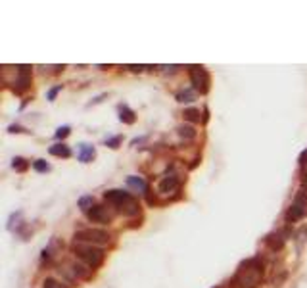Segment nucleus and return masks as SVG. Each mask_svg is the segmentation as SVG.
<instances>
[{
	"label": "nucleus",
	"mask_w": 307,
	"mask_h": 288,
	"mask_svg": "<svg viewBox=\"0 0 307 288\" xmlns=\"http://www.w3.org/2000/svg\"><path fill=\"white\" fill-rule=\"evenodd\" d=\"M263 275H265V263L259 255L250 257L246 261H242L236 269L233 277V287L235 288H259L263 283Z\"/></svg>",
	"instance_id": "obj_1"
},
{
	"label": "nucleus",
	"mask_w": 307,
	"mask_h": 288,
	"mask_svg": "<svg viewBox=\"0 0 307 288\" xmlns=\"http://www.w3.org/2000/svg\"><path fill=\"white\" fill-rule=\"evenodd\" d=\"M104 200L111 208H115V212H119V214H123L127 217H135L140 214V204L131 192L119 190V188H111V190L104 192Z\"/></svg>",
	"instance_id": "obj_2"
},
{
	"label": "nucleus",
	"mask_w": 307,
	"mask_h": 288,
	"mask_svg": "<svg viewBox=\"0 0 307 288\" xmlns=\"http://www.w3.org/2000/svg\"><path fill=\"white\" fill-rule=\"evenodd\" d=\"M71 252L75 253V257H79L87 267H91L92 271L100 269L104 259H106V252L100 246H92V244H83V242H73Z\"/></svg>",
	"instance_id": "obj_3"
},
{
	"label": "nucleus",
	"mask_w": 307,
	"mask_h": 288,
	"mask_svg": "<svg viewBox=\"0 0 307 288\" xmlns=\"http://www.w3.org/2000/svg\"><path fill=\"white\" fill-rule=\"evenodd\" d=\"M306 216H307V186H302V188L296 192V196L292 200L290 208L286 210L284 219H286L288 225H292V223L302 221Z\"/></svg>",
	"instance_id": "obj_4"
},
{
	"label": "nucleus",
	"mask_w": 307,
	"mask_h": 288,
	"mask_svg": "<svg viewBox=\"0 0 307 288\" xmlns=\"http://www.w3.org/2000/svg\"><path fill=\"white\" fill-rule=\"evenodd\" d=\"M111 240V234L104 229H79L73 234V242H83L92 246H106Z\"/></svg>",
	"instance_id": "obj_5"
},
{
	"label": "nucleus",
	"mask_w": 307,
	"mask_h": 288,
	"mask_svg": "<svg viewBox=\"0 0 307 288\" xmlns=\"http://www.w3.org/2000/svg\"><path fill=\"white\" fill-rule=\"evenodd\" d=\"M188 75H190V83L192 89L198 94H207L211 89V75L204 66H190L188 68Z\"/></svg>",
	"instance_id": "obj_6"
},
{
	"label": "nucleus",
	"mask_w": 307,
	"mask_h": 288,
	"mask_svg": "<svg viewBox=\"0 0 307 288\" xmlns=\"http://www.w3.org/2000/svg\"><path fill=\"white\" fill-rule=\"evenodd\" d=\"M33 83V68L31 66H18L16 68V79H14V92L16 94H23L31 89Z\"/></svg>",
	"instance_id": "obj_7"
},
{
	"label": "nucleus",
	"mask_w": 307,
	"mask_h": 288,
	"mask_svg": "<svg viewBox=\"0 0 307 288\" xmlns=\"http://www.w3.org/2000/svg\"><path fill=\"white\" fill-rule=\"evenodd\" d=\"M87 219L89 221H92V223H100V225H108V223H111L113 221V216H111V212H109L106 206H94V208H91L87 214Z\"/></svg>",
	"instance_id": "obj_8"
},
{
	"label": "nucleus",
	"mask_w": 307,
	"mask_h": 288,
	"mask_svg": "<svg viewBox=\"0 0 307 288\" xmlns=\"http://www.w3.org/2000/svg\"><path fill=\"white\" fill-rule=\"evenodd\" d=\"M288 229H284V231H274V233L267 234L265 236V244H267V248L273 250V252H280L282 248H284V244H286V238H288Z\"/></svg>",
	"instance_id": "obj_9"
},
{
	"label": "nucleus",
	"mask_w": 307,
	"mask_h": 288,
	"mask_svg": "<svg viewBox=\"0 0 307 288\" xmlns=\"http://www.w3.org/2000/svg\"><path fill=\"white\" fill-rule=\"evenodd\" d=\"M181 188V179L179 175H167L160 180L158 184V192L160 194H171V192H177Z\"/></svg>",
	"instance_id": "obj_10"
},
{
	"label": "nucleus",
	"mask_w": 307,
	"mask_h": 288,
	"mask_svg": "<svg viewBox=\"0 0 307 288\" xmlns=\"http://www.w3.org/2000/svg\"><path fill=\"white\" fill-rule=\"evenodd\" d=\"M96 158V148L92 144L81 143L77 146V160L81 163H91Z\"/></svg>",
	"instance_id": "obj_11"
},
{
	"label": "nucleus",
	"mask_w": 307,
	"mask_h": 288,
	"mask_svg": "<svg viewBox=\"0 0 307 288\" xmlns=\"http://www.w3.org/2000/svg\"><path fill=\"white\" fill-rule=\"evenodd\" d=\"M127 186L133 188L135 192H140V194L148 192V182L144 180V177H138V175H129L127 177Z\"/></svg>",
	"instance_id": "obj_12"
},
{
	"label": "nucleus",
	"mask_w": 307,
	"mask_h": 288,
	"mask_svg": "<svg viewBox=\"0 0 307 288\" xmlns=\"http://www.w3.org/2000/svg\"><path fill=\"white\" fill-rule=\"evenodd\" d=\"M48 154L54 156V158H64V160H68V158H71V148L66 143H58V144H52V146L48 148Z\"/></svg>",
	"instance_id": "obj_13"
},
{
	"label": "nucleus",
	"mask_w": 307,
	"mask_h": 288,
	"mask_svg": "<svg viewBox=\"0 0 307 288\" xmlns=\"http://www.w3.org/2000/svg\"><path fill=\"white\" fill-rule=\"evenodd\" d=\"M69 269H71L73 277H77V279H81V281H89L92 277V269L87 267L85 263H71Z\"/></svg>",
	"instance_id": "obj_14"
},
{
	"label": "nucleus",
	"mask_w": 307,
	"mask_h": 288,
	"mask_svg": "<svg viewBox=\"0 0 307 288\" xmlns=\"http://www.w3.org/2000/svg\"><path fill=\"white\" fill-rule=\"evenodd\" d=\"M119 121L121 123H125V125H133L135 121H136V113H135V109H131L127 104H119Z\"/></svg>",
	"instance_id": "obj_15"
},
{
	"label": "nucleus",
	"mask_w": 307,
	"mask_h": 288,
	"mask_svg": "<svg viewBox=\"0 0 307 288\" xmlns=\"http://www.w3.org/2000/svg\"><path fill=\"white\" fill-rule=\"evenodd\" d=\"M177 133H179V137L184 139V141H194L196 139V129L194 125H190V123H184V125H179L177 127Z\"/></svg>",
	"instance_id": "obj_16"
},
{
	"label": "nucleus",
	"mask_w": 307,
	"mask_h": 288,
	"mask_svg": "<svg viewBox=\"0 0 307 288\" xmlns=\"http://www.w3.org/2000/svg\"><path fill=\"white\" fill-rule=\"evenodd\" d=\"M196 94H198V92L194 89H182L175 94V98H177V102H182V104L186 102V104H188V102H194V100H196Z\"/></svg>",
	"instance_id": "obj_17"
},
{
	"label": "nucleus",
	"mask_w": 307,
	"mask_h": 288,
	"mask_svg": "<svg viewBox=\"0 0 307 288\" xmlns=\"http://www.w3.org/2000/svg\"><path fill=\"white\" fill-rule=\"evenodd\" d=\"M200 109L198 108H184L182 111V117H184V121H188V123H200Z\"/></svg>",
	"instance_id": "obj_18"
},
{
	"label": "nucleus",
	"mask_w": 307,
	"mask_h": 288,
	"mask_svg": "<svg viewBox=\"0 0 307 288\" xmlns=\"http://www.w3.org/2000/svg\"><path fill=\"white\" fill-rule=\"evenodd\" d=\"M94 206H96V204H94V198H92V196H81V198H79V208H81L83 214H87Z\"/></svg>",
	"instance_id": "obj_19"
},
{
	"label": "nucleus",
	"mask_w": 307,
	"mask_h": 288,
	"mask_svg": "<svg viewBox=\"0 0 307 288\" xmlns=\"http://www.w3.org/2000/svg\"><path fill=\"white\" fill-rule=\"evenodd\" d=\"M12 167H14L18 173H23V171H27V169H29V162H27L25 158H19L18 156V158H14V160H12Z\"/></svg>",
	"instance_id": "obj_20"
},
{
	"label": "nucleus",
	"mask_w": 307,
	"mask_h": 288,
	"mask_svg": "<svg viewBox=\"0 0 307 288\" xmlns=\"http://www.w3.org/2000/svg\"><path fill=\"white\" fill-rule=\"evenodd\" d=\"M33 169H35L36 173H48L52 167H50V163L46 162V160H35L33 162Z\"/></svg>",
	"instance_id": "obj_21"
},
{
	"label": "nucleus",
	"mask_w": 307,
	"mask_h": 288,
	"mask_svg": "<svg viewBox=\"0 0 307 288\" xmlns=\"http://www.w3.org/2000/svg\"><path fill=\"white\" fill-rule=\"evenodd\" d=\"M121 143H123V137H121V135L109 137V139H106V141H104V144H106L108 148H111V150H117V148L121 146Z\"/></svg>",
	"instance_id": "obj_22"
},
{
	"label": "nucleus",
	"mask_w": 307,
	"mask_h": 288,
	"mask_svg": "<svg viewBox=\"0 0 307 288\" xmlns=\"http://www.w3.org/2000/svg\"><path fill=\"white\" fill-rule=\"evenodd\" d=\"M71 135V127L69 125H64V127H58L54 133V137L58 139V141H64V139H68Z\"/></svg>",
	"instance_id": "obj_23"
},
{
	"label": "nucleus",
	"mask_w": 307,
	"mask_h": 288,
	"mask_svg": "<svg viewBox=\"0 0 307 288\" xmlns=\"http://www.w3.org/2000/svg\"><path fill=\"white\" fill-rule=\"evenodd\" d=\"M42 288H68V285H64L62 281H56L52 277H48V279H44Z\"/></svg>",
	"instance_id": "obj_24"
},
{
	"label": "nucleus",
	"mask_w": 307,
	"mask_h": 288,
	"mask_svg": "<svg viewBox=\"0 0 307 288\" xmlns=\"http://www.w3.org/2000/svg\"><path fill=\"white\" fill-rule=\"evenodd\" d=\"M62 89H64V85H56V87H52V89L46 92V100H48V102H54L56 96L62 92Z\"/></svg>",
	"instance_id": "obj_25"
},
{
	"label": "nucleus",
	"mask_w": 307,
	"mask_h": 288,
	"mask_svg": "<svg viewBox=\"0 0 307 288\" xmlns=\"http://www.w3.org/2000/svg\"><path fill=\"white\" fill-rule=\"evenodd\" d=\"M300 165H302V173H304V179L307 182V150H304L300 156Z\"/></svg>",
	"instance_id": "obj_26"
},
{
	"label": "nucleus",
	"mask_w": 307,
	"mask_h": 288,
	"mask_svg": "<svg viewBox=\"0 0 307 288\" xmlns=\"http://www.w3.org/2000/svg\"><path fill=\"white\" fill-rule=\"evenodd\" d=\"M296 238H298V246L302 248V246H304V242L307 240V227H302V229L298 231V234H296Z\"/></svg>",
	"instance_id": "obj_27"
},
{
	"label": "nucleus",
	"mask_w": 307,
	"mask_h": 288,
	"mask_svg": "<svg viewBox=\"0 0 307 288\" xmlns=\"http://www.w3.org/2000/svg\"><path fill=\"white\" fill-rule=\"evenodd\" d=\"M8 133H25V135H31L33 131H27L25 127H21V125H10L8 127Z\"/></svg>",
	"instance_id": "obj_28"
},
{
	"label": "nucleus",
	"mask_w": 307,
	"mask_h": 288,
	"mask_svg": "<svg viewBox=\"0 0 307 288\" xmlns=\"http://www.w3.org/2000/svg\"><path fill=\"white\" fill-rule=\"evenodd\" d=\"M104 98H108V92H102V94H98V96H94L92 98V102H89L87 104V108H91V106H96V104H100Z\"/></svg>",
	"instance_id": "obj_29"
},
{
	"label": "nucleus",
	"mask_w": 307,
	"mask_h": 288,
	"mask_svg": "<svg viewBox=\"0 0 307 288\" xmlns=\"http://www.w3.org/2000/svg\"><path fill=\"white\" fill-rule=\"evenodd\" d=\"M21 216H23L21 212H18V214H12V216H10V221H8V231H14V221H18ZM16 225H18V223H16Z\"/></svg>",
	"instance_id": "obj_30"
},
{
	"label": "nucleus",
	"mask_w": 307,
	"mask_h": 288,
	"mask_svg": "<svg viewBox=\"0 0 307 288\" xmlns=\"http://www.w3.org/2000/svg\"><path fill=\"white\" fill-rule=\"evenodd\" d=\"M131 72H142L144 70V66H127Z\"/></svg>",
	"instance_id": "obj_31"
},
{
	"label": "nucleus",
	"mask_w": 307,
	"mask_h": 288,
	"mask_svg": "<svg viewBox=\"0 0 307 288\" xmlns=\"http://www.w3.org/2000/svg\"><path fill=\"white\" fill-rule=\"evenodd\" d=\"M207 119H209V111H207V108L204 109V123H207Z\"/></svg>",
	"instance_id": "obj_32"
}]
</instances>
